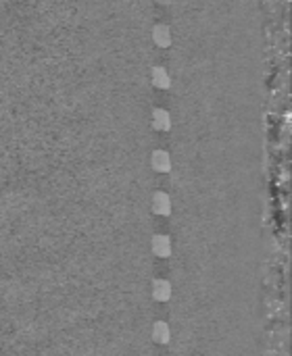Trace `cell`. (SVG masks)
<instances>
[{
    "instance_id": "6",
    "label": "cell",
    "mask_w": 292,
    "mask_h": 356,
    "mask_svg": "<svg viewBox=\"0 0 292 356\" xmlns=\"http://www.w3.org/2000/svg\"><path fill=\"white\" fill-rule=\"evenodd\" d=\"M152 250H155L157 256H167L171 252V244H169V238L165 235H157L152 240Z\"/></svg>"
},
{
    "instance_id": "2",
    "label": "cell",
    "mask_w": 292,
    "mask_h": 356,
    "mask_svg": "<svg viewBox=\"0 0 292 356\" xmlns=\"http://www.w3.org/2000/svg\"><path fill=\"white\" fill-rule=\"evenodd\" d=\"M152 127L159 132H167L171 127V119H169V112L163 110V108H157L152 112Z\"/></svg>"
},
{
    "instance_id": "3",
    "label": "cell",
    "mask_w": 292,
    "mask_h": 356,
    "mask_svg": "<svg viewBox=\"0 0 292 356\" xmlns=\"http://www.w3.org/2000/svg\"><path fill=\"white\" fill-rule=\"evenodd\" d=\"M152 167H155L157 171H161V173H167V171L171 169V159H169V154L163 152V150H157V152H152Z\"/></svg>"
},
{
    "instance_id": "4",
    "label": "cell",
    "mask_w": 292,
    "mask_h": 356,
    "mask_svg": "<svg viewBox=\"0 0 292 356\" xmlns=\"http://www.w3.org/2000/svg\"><path fill=\"white\" fill-rule=\"evenodd\" d=\"M152 40H155L157 46H169L171 44V34H169V27L167 25H157L155 30H152Z\"/></svg>"
},
{
    "instance_id": "8",
    "label": "cell",
    "mask_w": 292,
    "mask_h": 356,
    "mask_svg": "<svg viewBox=\"0 0 292 356\" xmlns=\"http://www.w3.org/2000/svg\"><path fill=\"white\" fill-rule=\"evenodd\" d=\"M167 337H169V331H167L165 323H157V327H155V339L161 341V344H165Z\"/></svg>"
},
{
    "instance_id": "5",
    "label": "cell",
    "mask_w": 292,
    "mask_h": 356,
    "mask_svg": "<svg viewBox=\"0 0 292 356\" xmlns=\"http://www.w3.org/2000/svg\"><path fill=\"white\" fill-rule=\"evenodd\" d=\"M152 83H155L157 88L167 90V88H169V83H171V77L163 67H155V69H152Z\"/></svg>"
},
{
    "instance_id": "1",
    "label": "cell",
    "mask_w": 292,
    "mask_h": 356,
    "mask_svg": "<svg viewBox=\"0 0 292 356\" xmlns=\"http://www.w3.org/2000/svg\"><path fill=\"white\" fill-rule=\"evenodd\" d=\"M152 210H155L157 215H169V210H171L169 196L163 194V192L155 194V198H152Z\"/></svg>"
},
{
    "instance_id": "9",
    "label": "cell",
    "mask_w": 292,
    "mask_h": 356,
    "mask_svg": "<svg viewBox=\"0 0 292 356\" xmlns=\"http://www.w3.org/2000/svg\"><path fill=\"white\" fill-rule=\"evenodd\" d=\"M157 3H159V5H169L171 0H157Z\"/></svg>"
},
{
    "instance_id": "7",
    "label": "cell",
    "mask_w": 292,
    "mask_h": 356,
    "mask_svg": "<svg viewBox=\"0 0 292 356\" xmlns=\"http://www.w3.org/2000/svg\"><path fill=\"white\" fill-rule=\"evenodd\" d=\"M155 298L157 300H167V298H169V283L157 281L155 283Z\"/></svg>"
}]
</instances>
